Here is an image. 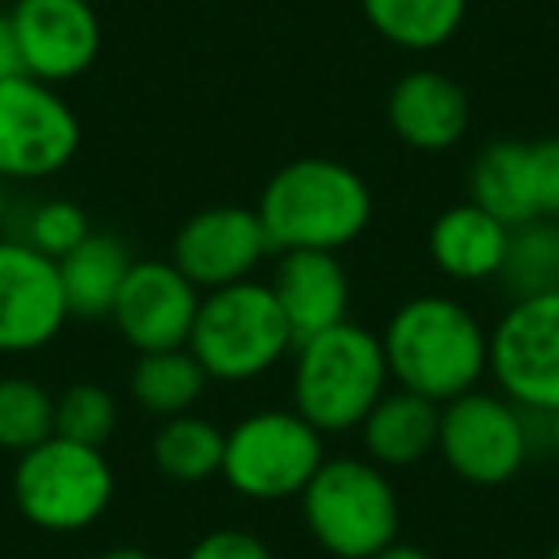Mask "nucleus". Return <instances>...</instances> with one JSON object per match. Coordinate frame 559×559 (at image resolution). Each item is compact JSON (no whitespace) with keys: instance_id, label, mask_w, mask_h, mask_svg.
<instances>
[{"instance_id":"nucleus-1","label":"nucleus","mask_w":559,"mask_h":559,"mask_svg":"<svg viewBox=\"0 0 559 559\" xmlns=\"http://www.w3.org/2000/svg\"><path fill=\"white\" fill-rule=\"evenodd\" d=\"M391 380L444 406L479 388L490 368V334L452 296H414L380 334Z\"/></svg>"},{"instance_id":"nucleus-2","label":"nucleus","mask_w":559,"mask_h":559,"mask_svg":"<svg viewBox=\"0 0 559 559\" xmlns=\"http://www.w3.org/2000/svg\"><path fill=\"white\" fill-rule=\"evenodd\" d=\"M372 188L337 157H296L269 177L257 203L272 249H337L353 246L372 223Z\"/></svg>"},{"instance_id":"nucleus-3","label":"nucleus","mask_w":559,"mask_h":559,"mask_svg":"<svg viewBox=\"0 0 559 559\" xmlns=\"http://www.w3.org/2000/svg\"><path fill=\"white\" fill-rule=\"evenodd\" d=\"M388 357L372 330L345 319L296 345L292 411H299L322 437L349 433L388 395Z\"/></svg>"},{"instance_id":"nucleus-4","label":"nucleus","mask_w":559,"mask_h":559,"mask_svg":"<svg viewBox=\"0 0 559 559\" xmlns=\"http://www.w3.org/2000/svg\"><path fill=\"white\" fill-rule=\"evenodd\" d=\"M299 506L307 533L334 559H376L399 540L403 506L395 483L372 460H326L299 495Z\"/></svg>"},{"instance_id":"nucleus-5","label":"nucleus","mask_w":559,"mask_h":559,"mask_svg":"<svg viewBox=\"0 0 559 559\" xmlns=\"http://www.w3.org/2000/svg\"><path fill=\"white\" fill-rule=\"evenodd\" d=\"M188 349L203 365L207 380L249 383L296 349L288 319L261 280H241L230 288L203 292Z\"/></svg>"},{"instance_id":"nucleus-6","label":"nucleus","mask_w":559,"mask_h":559,"mask_svg":"<svg viewBox=\"0 0 559 559\" xmlns=\"http://www.w3.org/2000/svg\"><path fill=\"white\" fill-rule=\"evenodd\" d=\"M12 498L20 518L43 533H85L108 513L116 472L104 449L55 433L16 460Z\"/></svg>"},{"instance_id":"nucleus-7","label":"nucleus","mask_w":559,"mask_h":559,"mask_svg":"<svg viewBox=\"0 0 559 559\" xmlns=\"http://www.w3.org/2000/svg\"><path fill=\"white\" fill-rule=\"evenodd\" d=\"M326 464L322 433L299 411H257L226 429L223 479L249 502L299 498Z\"/></svg>"},{"instance_id":"nucleus-8","label":"nucleus","mask_w":559,"mask_h":559,"mask_svg":"<svg viewBox=\"0 0 559 559\" xmlns=\"http://www.w3.org/2000/svg\"><path fill=\"white\" fill-rule=\"evenodd\" d=\"M533 449L528 414L498 391H467L441 406L437 452L456 479L472 487H502L518 479Z\"/></svg>"},{"instance_id":"nucleus-9","label":"nucleus","mask_w":559,"mask_h":559,"mask_svg":"<svg viewBox=\"0 0 559 559\" xmlns=\"http://www.w3.org/2000/svg\"><path fill=\"white\" fill-rule=\"evenodd\" d=\"M490 376L498 395L525 414L559 411V288L521 296L490 330Z\"/></svg>"},{"instance_id":"nucleus-10","label":"nucleus","mask_w":559,"mask_h":559,"mask_svg":"<svg viewBox=\"0 0 559 559\" xmlns=\"http://www.w3.org/2000/svg\"><path fill=\"white\" fill-rule=\"evenodd\" d=\"M78 150L81 119L55 85H43L27 73L0 81V177H58Z\"/></svg>"},{"instance_id":"nucleus-11","label":"nucleus","mask_w":559,"mask_h":559,"mask_svg":"<svg viewBox=\"0 0 559 559\" xmlns=\"http://www.w3.org/2000/svg\"><path fill=\"white\" fill-rule=\"evenodd\" d=\"M70 322L58 261L24 238H0V353L27 357L62 334Z\"/></svg>"},{"instance_id":"nucleus-12","label":"nucleus","mask_w":559,"mask_h":559,"mask_svg":"<svg viewBox=\"0 0 559 559\" xmlns=\"http://www.w3.org/2000/svg\"><path fill=\"white\" fill-rule=\"evenodd\" d=\"M272 253V241L257 207L215 203L185 218L173 238L169 261L192 280L200 292H218L253 280L257 264Z\"/></svg>"},{"instance_id":"nucleus-13","label":"nucleus","mask_w":559,"mask_h":559,"mask_svg":"<svg viewBox=\"0 0 559 559\" xmlns=\"http://www.w3.org/2000/svg\"><path fill=\"white\" fill-rule=\"evenodd\" d=\"M9 12L27 78L58 88L96 66L104 35L93 0H12Z\"/></svg>"},{"instance_id":"nucleus-14","label":"nucleus","mask_w":559,"mask_h":559,"mask_svg":"<svg viewBox=\"0 0 559 559\" xmlns=\"http://www.w3.org/2000/svg\"><path fill=\"white\" fill-rule=\"evenodd\" d=\"M203 292L173 261H134L123 280L111 322L139 353L185 349Z\"/></svg>"},{"instance_id":"nucleus-15","label":"nucleus","mask_w":559,"mask_h":559,"mask_svg":"<svg viewBox=\"0 0 559 559\" xmlns=\"http://www.w3.org/2000/svg\"><path fill=\"white\" fill-rule=\"evenodd\" d=\"M269 288L296 334V345L349 319V272H345L342 257L326 253V249L280 253Z\"/></svg>"},{"instance_id":"nucleus-16","label":"nucleus","mask_w":559,"mask_h":559,"mask_svg":"<svg viewBox=\"0 0 559 559\" xmlns=\"http://www.w3.org/2000/svg\"><path fill=\"white\" fill-rule=\"evenodd\" d=\"M388 123L399 142L421 154L452 150L472 123V100L464 85L441 70H411L388 96Z\"/></svg>"},{"instance_id":"nucleus-17","label":"nucleus","mask_w":559,"mask_h":559,"mask_svg":"<svg viewBox=\"0 0 559 559\" xmlns=\"http://www.w3.org/2000/svg\"><path fill=\"white\" fill-rule=\"evenodd\" d=\"M510 230L513 226L483 211L479 203H452L429 226V257L444 276L483 284V280H495L502 272Z\"/></svg>"},{"instance_id":"nucleus-18","label":"nucleus","mask_w":559,"mask_h":559,"mask_svg":"<svg viewBox=\"0 0 559 559\" xmlns=\"http://www.w3.org/2000/svg\"><path fill=\"white\" fill-rule=\"evenodd\" d=\"M360 444L368 460L391 467H414L437 452V433H441V406L414 391H388L380 403L368 411V418L357 426Z\"/></svg>"},{"instance_id":"nucleus-19","label":"nucleus","mask_w":559,"mask_h":559,"mask_svg":"<svg viewBox=\"0 0 559 559\" xmlns=\"http://www.w3.org/2000/svg\"><path fill=\"white\" fill-rule=\"evenodd\" d=\"M134 257L127 249V241H119L116 234L93 230L78 249L58 261V276H62L66 307L70 319L93 322V319H111L123 280L131 272Z\"/></svg>"},{"instance_id":"nucleus-20","label":"nucleus","mask_w":559,"mask_h":559,"mask_svg":"<svg viewBox=\"0 0 559 559\" xmlns=\"http://www.w3.org/2000/svg\"><path fill=\"white\" fill-rule=\"evenodd\" d=\"M472 203L502 218L506 226H525L540 215L536 200V177H533V150L528 142H490L472 162Z\"/></svg>"},{"instance_id":"nucleus-21","label":"nucleus","mask_w":559,"mask_h":559,"mask_svg":"<svg viewBox=\"0 0 559 559\" xmlns=\"http://www.w3.org/2000/svg\"><path fill=\"white\" fill-rule=\"evenodd\" d=\"M360 12L391 47L426 55L456 39L467 16V0H360Z\"/></svg>"},{"instance_id":"nucleus-22","label":"nucleus","mask_w":559,"mask_h":559,"mask_svg":"<svg viewBox=\"0 0 559 559\" xmlns=\"http://www.w3.org/2000/svg\"><path fill=\"white\" fill-rule=\"evenodd\" d=\"M207 388V372L192 357V349H162V353H139V365L131 372V399L139 411L154 418H177L200 403Z\"/></svg>"},{"instance_id":"nucleus-23","label":"nucleus","mask_w":559,"mask_h":559,"mask_svg":"<svg viewBox=\"0 0 559 559\" xmlns=\"http://www.w3.org/2000/svg\"><path fill=\"white\" fill-rule=\"evenodd\" d=\"M223 449H226V429H218L211 418L200 414H177L165 418L150 444L154 467L173 483H203L211 475L223 472Z\"/></svg>"},{"instance_id":"nucleus-24","label":"nucleus","mask_w":559,"mask_h":559,"mask_svg":"<svg viewBox=\"0 0 559 559\" xmlns=\"http://www.w3.org/2000/svg\"><path fill=\"white\" fill-rule=\"evenodd\" d=\"M498 280L506 284L513 299L540 296V292L559 288V249H556V223L533 218L525 226H513L506 261Z\"/></svg>"},{"instance_id":"nucleus-25","label":"nucleus","mask_w":559,"mask_h":559,"mask_svg":"<svg viewBox=\"0 0 559 559\" xmlns=\"http://www.w3.org/2000/svg\"><path fill=\"white\" fill-rule=\"evenodd\" d=\"M55 437V395L27 376L0 380V449L24 456Z\"/></svg>"},{"instance_id":"nucleus-26","label":"nucleus","mask_w":559,"mask_h":559,"mask_svg":"<svg viewBox=\"0 0 559 559\" xmlns=\"http://www.w3.org/2000/svg\"><path fill=\"white\" fill-rule=\"evenodd\" d=\"M119 426V403L100 383H73L55 395V433L66 441L104 449Z\"/></svg>"},{"instance_id":"nucleus-27","label":"nucleus","mask_w":559,"mask_h":559,"mask_svg":"<svg viewBox=\"0 0 559 559\" xmlns=\"http://www.w3.org/2000/svg\"><path fill=\"white\" fill-rule=\"evenodd\" d=\"M88 234H93V226H88L85 207L73 200H43L39 207H32L24 223V241L50 261H62Z\"/></svg>"},{"instance_id":"nucleus-28","label":"nucleus","mask_w":559,"mask_h":559,"mask_svg":"<svg viewBox=\"0 0 559 559\" xmlns=\"http://www.w3.org/2000/svg\"><path fill=\"white\" fill-rule=\"evenodd\" d=\"M185 559H272V551L246 528H211L188 548Z\"/></svg>"},{"instance_id":"nucleus-29","label":"nucleus","mask_w":559,"mask_h":559,"mask_svg":"<svg viewBox=\"0 0 559 559\" xmlns=\"http://www.w3.org/2000/svg\"><path fill=\"white\" fill-rule=\"evenodd\" d=\"M528 150H533V177H536L540 215L559 218V134L556 139L528 142Z\"/></svg>"},{"instance_id":"nucleus-30","label":"nucleus","mask_w":559,"mask_h":559,"mask_svg":"<svg viewBox=\"0 0 559 559\" xmlns=\"http://www.w3.org/2000/svg\"><path fill=\"white\" fill-rule=\"evenodd\" d=\"M24 73L20 66V43H16V27H12V12L0 9V81Z\"/></svg>"},{"instance_id":"nucleus-31","label":"nucleus","mask_w":559,"mask_h":559,"mask_svg":"<svg viewBox=\"0 0 559 559\" xmlns=\"http://www.w3.org/2000/svg\"><path fill=\"white\" fill-rule=\"evenodd\" d=\"M376 559H433V556H429L426 548H418V544L395 540V544H388V548H383Z\"/></svg>"},{"instance_id":"nucleus-32","label":"nucleus","mask_w":559,"mask_h":559,"mask_svg":"<svg viewBox=\"0 0 559 559\" xmlns=\"http://www.w3.org/2000/svg\"><path fill=\"white\" fill-rule=\"evenodd\" d=\"M96 559H157V556L146 548H139V544H111V548H104Z\"/></svg>"},{"instance_id":"nucleus-33","label":"nucleus","mask_w":559,"mask_h":559,"mask_svg":"<svg viewBox=\"0 0 559 559\" xmlns=\"http://www.w3.org/2000/svg\"><path fill=\"white\" fill-rule=\"evenodd\" d=\"M548 441H551V449H556V456H559V411L548 414Z\"/></svg>"},{"instance_id":"nucleus-34","label":"nucleus","mask_w":559,"mask_h":559,"mask_svg":"<svg viewBox=\"0 0 559 559\" xmlns=\"http://www.w3.org/2000/svg\"><path fill=\"white\" fill-rule=\"evenodd\" d=\"M4 215H9V180L0 177V226H4Z\"/></svg>"},{"instance_id":"nucleus-35","label":"nucleus","mask_w":559,"mask_h":559,"mask_svg":"<svg viewBox=\"0 0 559 559\" xmlns=\"http://www.w3.org/2000/svg\"><path fill=\"white\" fill-rule=\"evenodd\" d=\"M544 559H559V540L551 544V548H548V556H544Z\"/></svg>"},{"instance_id":"nucleus-36","label":"nucleus","mask_w":559,"mask_h":559,"mask_svg":"<svg viewBox=\"0 0 559 559\" xmlns=\"http://www.w3.org/2000/svg\"><path fill=\"white\" fill-rule=\"evenodd\" d=\"M551 223H556V249H559V218H551Z\"/></svg>"},{"instance_id":"nucleus-37","label":"nucleus","mask_w":559,"mask_h":559,"mask_svg":"<svg viewBox=\"0 0 559 559\" xmlns=\"http://www.w3.org/2000/svg\"><path fill=\"white\" fill-rule=\"evenodd\" d=\"M9 4H12V0H0V9H9Z\"/></svg>"},{"instance_id":"nucleus-38","label":"nucleus","mask_w":559,"mask_h":559,"mask_svg":"<svg viewBox=\"0 0 559 559\" xmlns=\"http://www.w3.org/2000/svg\"><path fill=\"white\" fill-rule=\"evenodd\" d=\"M510 559H533V556H510Z\"/></svg>"},{"instance_id":"nucleus-39","label":"nucleus","mask_w":559,"mask_h":559,"mask_svg":"<svg viewBox=\"0 0 559 559\" xmlns=\"http://www.w3.org/2000/svg\"><path fill=\"white\" fill-rule=\"evenodd\" d=\"M93 4H96V0H93Z\"/></svg>"}]
</instances>
